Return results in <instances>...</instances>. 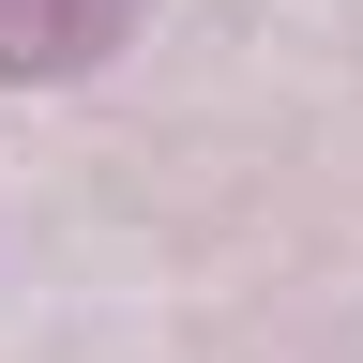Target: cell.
I'll list each match as a JSON object with an SVG mask.
<instances>
[{"label":"cell","instance_id":"cell-1","mask_svg":"<svg viewBox=\"0 0 363 363\" xmlns=\"http://www.w3.org/2000/svg\"><path fill=\"white\" fill-rule=\"evenodd\" d=\"M152 0H0V76H91Z\"/></svg>","mask_w":363,"mask_h":363}]
</instances>
